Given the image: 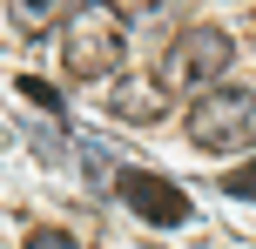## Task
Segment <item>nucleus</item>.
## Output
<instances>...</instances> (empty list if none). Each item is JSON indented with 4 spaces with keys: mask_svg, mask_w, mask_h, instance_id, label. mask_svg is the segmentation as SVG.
Listing matches in <instances>:
<instances>
[{
    "mask_svg": "<svg viewBox=\"0 0 256 249\" xmlns=\"http://www.w3.org/2000/svg\"><path fill=\"white\" fill-rule=\"evenodd\" d=\"M162 81H122L115 88V115L122 121H162Z\"/></svg>",
    "mask_w": 256,
    "mask_h": 249,
    "instance_id": "5",
    "label": "nucleus"
},
{
    "mask_svg": "<svg viewBox=\"0 0 256 249\" xmlns=\"http://www.w3.org/2000/svg\"><path fill=\"white\" fill-rule=\"evenodd\" d=\"M68 7H74V0H7V13H14L20 34H48V27H61Z\"/></svg>",
    "mask_w": 256,
    "mask_h": 249,
    "instance_id": "6",
    "label": "nucleus"
},
{
    "mask_svg": "<svg viewBox=\"0 0 256 249\" xmlns=\"http://www.w3.org/2000/svg\"><path fill=\"white\" fill-rule=\"evenodd\" d=\"M236 61V40L222 34V27H189V34L168 40L162 67H155V81H162V94H202L222 81V67Z\"/></svg>",
    "mask_w": 256,
    "mask_h": 249,
    "instance_id": "3",
    "label": "nucleus"
},
{
    "mask_svg": "<svg viewBox=\"0 0 256 249\" xmlns=\"http://www.w3.org/2000/svg\"><path fill=\"white\" fill-rule=\"evenodd\" d=\"M115 196L128 202V209L142 216V223H155V229H182L189 223V196H182L168 175H148V169H122L115 175Z\"/></svg>",
    "mask_w": 256,
    "mask_h": 249,
    "instance_id": "4",
    "label": "nucleus"
},
{
    "mask_svg": "<svg viewBox=\"0 0 256 249\" xmlns=\"http://www.w3.org/2000/svg\"><path fill=\"white\" fill-rule=\"evenodd\" d=\"M189 142L202 155H243L256 148V88H202L189 101Z\"/></svg>",
    "mask_w": 256,
    "mask_h": 249,
    "instance_id": "2",
    "label": "nucleus"
},
{
    "mask_svg": "<svg viewBox=\"0 0 256 249\" xmlns=\"http://www.w3.org/2000/svg\"><path fill=\"white\" fill-rule=\"evenodd\" d=\"M128 54V20L108 0H74L61 20V67L74 81H108Z\"/></svg>",
    "mask_w": 256,
    "mask_h": 249,
    "instance_id": "1",
    "label": "nucleus"
},
{
    "mask_svg": "<svg viewBox=\"0 0 256 249\" xmlns=\"http://www.w3.org/2000/svg\"><path fill=\"white\" fill-rule=\"evenodd\" d=\"M222 189H230V196H256V162H250V169H230Z\"/></svg>",
    "mask_w": 256,
    "mask_h": 249,
    "instance_id": "9",
    "label": "nucleus"
},
{
    "mask_svg": "<svg viewBox=\"0 0 256 249\" xmlns=\"http://www.w3.org/2000/svg\"><path fill=\"white\" fill-rule=\"evenodd\" d=\"M20 94H27L34 108H48V115H61V94H54L48 81H34V74H27V81H20Z\"/></svg>",
    "mask_w": 256,
    "mask_h": 249,
    "instance_id": "7",
    "label": "nucleus"
},
{
    "mask_svg": "<svg viewBox=\"0 0 256 249\" xmlns=\"http://www.w3.org/2000/svg\"><path fill=\"white\" fill-rule=\"evenodd\" d=\"M27 249H81V236H68V229H34Z\"/></svg>",
    "mask_w": 256,
    "mask_h": 249,
    "instance_id": "8",
    "label": "nucleus"
}]
</instances>
